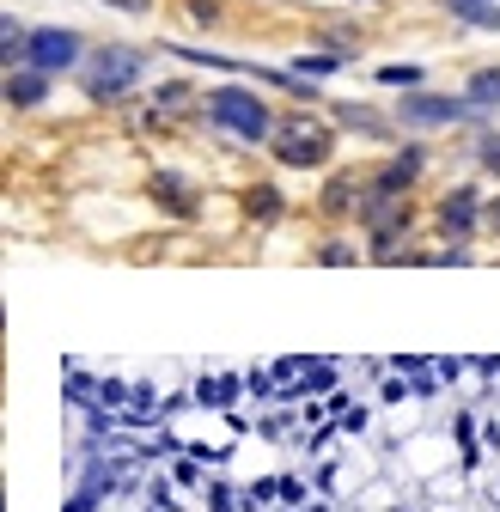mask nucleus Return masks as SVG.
Returning a JSON list of instances; mask_svg holds the SVG:
<instances>
[{
	"label": "nucleus",
	"mask_w": 500,
	"mask_h": 512,
	"mask_svg": "<svg viewBox=\"0 0 500 512\" xmlns=\"http://www.w3.org/2000/svg\"><path fill=\"white\" fill-rule=\"evenodd\" d=\"M43 68H25V74H7V104H43Z\"/></svg>",
	"instance_id": "nucleus-7"
},
{
	"label": "nucleus",
	"mask_w": 500,
	"mask_h": 512,
	"mask_svg": "<svg viewBox=\"0 0 500 512\" xmlns=\"http://www.w3.org/2000/svg\"><path fill=\"white\" fill-rule=\"evenodd\" d=\"M415 171H421V153H403V159H397V165H391V171L379 177V189H385V196H397V189H403V183H409Z\"/></svg>",
	"instance_id": "nucleus-9"
},
{
	"label": "nucleus",
	"mask_w": 500,
	"mask_h": 512,
	"mask_svg": "<svg viewBox=\"0 0 500 512\" xmlns=\"http://www.w3.org/2000/svg\"><path fill=\"white\" fill-rule=\"evenodd\" d=\"M342 55H299V74H336Z\"/></svg>",
	"instance_id": "nucleus-10"
},
{
	"label": "nucleus",
	"mask_w": 500,
	"mask_h": 512,
	"mask_svg": "<svg viewBox=\"0 0 500 512\" xmlns=\"http://www.w3.org/2000/svg\"><path fill=\"white\" fill-rule=\"evenodd\" d=\"M135 80H141V55L135 49H98L92 68H86V92L92 98H122Z\"/></svg>",
	"instance_id": "nucleus-2"
},
{
	"label": "nucleus",
	"mask_w": 500,
	"mask_h": 512,
	"mask_svg": "<svg viewBox=\"0 0 500 512\" xmlns=\"http://www.w3.org/2000/svg\"><path fill=\"white\" fill-rule=\"evenodd\" d=\"M494 226H500V202H494Z\"/></svg>",
	"instance_id": "nucleus-17"
},
{
	"label": "nucleus",
	"mask_w": 500,
	"mask_h": 512,
	"mask_svg": "<svg viewBox=\"0 0 500 512\" xmlns=\"http://www.w3.org/2000/svg\"><path fill=\"white\" fill-rule=\"evenodd\" d=\"M470 104H476V110H500V68H482V74L470 80Z\"/></svg>",
	"instance_id": "nucleus-8"
},
{
	"label": "nucleus",
	"mask_w": 500,
	"mask_h": 512,
	"mask_svg": "<svg viewBox=\"0 0 500 512\" xmlns=\"http://www.w3.org/2000/svg\"><path fill=\"white\" fill-rule=\"evenodd\" d=\"M440 220H446V232H470V220H476V189H452V196L440 202Z\"/></svg>",
	"instance_id": "nucleus-6"
},
{
	"label": "nucleus",
	"mask_w": 500,
	"mask_h": 512,
	"mask_svg": "<svg viewBox=\"0 0 500 512\" xmlns=\"http://www.w3.org/2000/svg\"><path fill=\"white\" fill-rule=\"evenodd\" d=\"M275 159L281 165H324L330 159V128H318V122H287V128H275Z\"/></svg>",
	"instance_id": "nucleus-3"
},
{
	"label": "nucleus",
	"mask_w": 500,
	"mask_h": 512,
	"mask_svg": "<svg viewBox=\"0 0 500 512\" xmlns=\"http://www.w3.org/2000/svg\"><path fill=\"white\" fill-rule=\"evenodd\" d=\"M104 7H129V13H147V0H104Z\"/></svg>",
	"instance_id": "nucleus-16"
},
{
	"label": "nucleus",
	"mask_w": 500,
	"mask_h": 512,
	"mask_svg": "<svg viewBox=\"0 0 500 512\" xmlns=\"http://www.w3.org/2000/svg\"><path fill=\"white\" fill-rule=\"evenodd\" d=\"M208 116H214L220 128H232L238 141H269V135H275V122H269L263 98H257V92H238V86L208 92Z\"/></svg>",
	"instance_id": "nucleus-1"
},
{
	"label": "nucleus",
	"mask_w": 500,
	"mask_h": 512,
	"mask_svg": "<svg viewBox=\"0 0 500 512\" xmlns=\"http://www.w3.org/2000/svg\"><path fill=\"white\" fill-rule=\"evenodd\" d=\"M275 189H257V196H250V214H257V220H275Z\"/></svg>",
	"instance_id": "nucleus-11"
},
{
	"label": "nucleus",
	"mask_w": 500,
	"mask_h": 512,
	"mask_svg": "<svg viewBox=\"0 0 500 512\" xmlns=\"http://www.w3.org/2000/svg\"><path fill=\"white\" fill-rule=\"evenodd\" d=\"M379 80H385V86H415L421 68H379Z\"/></svg>",
	"instance_id": "nucleus-12"
},
{
	"label": "nucleus",
	"mask_w": 500,
	"mask_h": 512,
	"mask_svg": "<svg viewBox=\"0 0 500 512\" xmlns=\"http://www.w3.org/2000/svg\"><path fill=\"white\" fill-rule=\"evenodd\" d=\"M482 165H488V171H500V141H482Z\"/></svg>",
	"instance_id": "nucleus-14"
},
{
	"label": "nucleus",
	"mask_w": 500,
	"mask_h": 512,
	"mask_svg": "<svg viewBox=\"0 0 500 512\" xmlns=\"http://www.w3.org/2000/svg\"><path fill=\"white\" fill-rule=\"evenodd\" d=\"M324 263H330V269H342V263H354V250H348V244H330V250H324Z\"/></svg>",
	"instance_id": "nucleus-13"
},
{
	"label": "nucleus",
	"mask_w": 500,
	"mask_h": 512,
	"mask_svg": "<svg viewBox=\"0 0 500 512\" xmlns=\"http://www.w3.org/2000/svg\"><path fill=\"white\" fill-rule=\"evenodd\" d=\"M464 116H476L470 98H403V122H415V128H427V122H464Z\"/></svg>",
	"instance_id": "nucleus-5"
},
{
	"label": "nucleus",
	"mask_w": 500,
	"mask_h": 512,
	"mask_svg": "<svg viewBox=\"0 0 500 512\" xmlns=\"http://www.w3.org/2000/svg\"><path fill=\"white\" fill-rule=\"evenodd\" d=\"M476 7H488V0H452V13L464 19V13H476Z\"/></svg>",
	"instance_id": "nucleus-15"
},
{
	"label": "nucleus",
	"mask_w": 500,
	"mask_h": 512,
	"mask_svg": "<svg viewBox=\"0 0 500 512\" xmlns=\"http://www.w3.org/2000/svg\"><path fill=\"white\" fill-rule=\"evenodd\" d=\"M25 61L43 74H61V68H74L80 61V37L74 31H31L25 37Z\"/></svg>",
	"instance_id": "nucleus-4"
}]
</instances>
